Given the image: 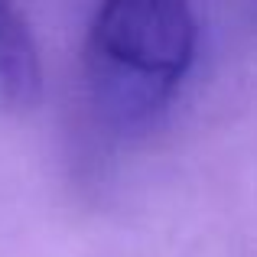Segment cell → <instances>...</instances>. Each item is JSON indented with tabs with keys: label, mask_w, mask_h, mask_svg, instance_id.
I'll return each instance as SVG.
<instances>
[{
	"label": "cell",
	"mask_w": 257,
	"mask_h": 257,
	"mask_svg": "<svg viewBox=\"0 0 257 257\" xmlns=\"http://www.w3.org/2000/svg\"><path fill=\"white\" fill-rule=\"evenodd\" d=\"M189 0H101L85 46L91 104L114 127H144L166 111L195 62Z\"/></svg>",
	"instance_id": "1"
},
{
	"label": "cell",
	"mask_w": 257,
	"mask_h": 257,
	"mask_svg": "<svg viewBox=\"0 0 257 257\" xmlns=\"http://www.w3.org/2000/svg\"><path fill=\"white\" fill-rule=\"evenodd\" d=\"M43 69L26 17L13 0H0V107L26 111L39 101Z\"/></svg>",
	"instance_id": "2"
},
{
	"label": "cell",
	"mask_w": 257,
	"mask_h": 257,
	"mask_svg": "<svg viewBox=\"0 0 257 257\" xmlns=\"http://www.w3.org/2000/svg\"><path fill=\"white\" fill-rule=\"evenodd\" d=\"M247 4H251V7H254V10H257V0H247Z\"/></svg>",
	"instance_id": "3"
}]
</instances>
